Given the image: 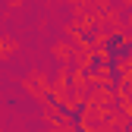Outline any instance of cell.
I'll list each match as a JSON object with an SVG mask.
<instances>
[{"label":"cell","instance_id":"obj_7","mask_svg":"<svg viewBox=\"0 0 132 132\" xmlns=\"http://www.w3.org/2000/svg\"><path fill=\"white\" fill-rule=\"evenodd\" d=\"M82 76H79V66H69L66 69V76H63V85H66V91H76V82H79Z\"/></svg>","mask_w":132,"mask_h":132},{"label":"cell","instance_id":"obj_8","mask_svg":"<svg viewBox=\"0 0 132 132\" xmlns=\"http://www.w3.org/2000/svg\"><path fill=\"white\" fill-rule=\"evenodd\" d=\"M117 60H120V63H123V66H126V63H129V60H132V38H129V41H126V47H123V51H120V57H117Z\"/></svg>","mask_w":132,"mask_h":132},{"label":"cell","instance_id":"obj_2","mask_svg":"<svg viewBox=\"0 0 132 132\" xmlns=\"http://www.w3.org/2000/svg\"><path fill=\"white\" fill-rule=\"evenodd\" d=\"M126 35H123V31H110V35H104V41H101V51H104V57L107 60H117L120 57V51H123V47H126Z\"/></svg>","mask_w":132,"mask_h":132},{"label":"cell","instance_id":"obj_3","mask_svg":"<svg viewBox=\"0 0 132 132\" xmlns=\"http://www.w3.org/2000/svg\"><path fill=\"white\" fill-rule=\"evenodd\" d=\"M101 31H97V25H82V28H76V38H79V44H85V47H91V51H97L101 47Z\"/></svg>","mask_w":132,"mask_h":132},{"label":"cell","instance_id":"obj_1","mask_svg":"<svg viewBox=\"0 0 132 132\" xmlns=\"http://www.w3.org/2000/svg\"><path fill=\"white\" fill-rule=\"evenodd\" d=\"M104 72H107V57H104V51H101V47H97V51H88L85 63L79 66V76L85 79V82H97V79H104Z\"/></svg>","mask_w":132,"mask_h":132},{"label":"cell","instance_id":"obj_5","mask_svg":"<svg viewBox=\"0 0 132 132\" xmlns=\"http://www.w3.org/2000/svg\"><path fill=\"white\" fill-rule=\"evenodd\" d=\"M88 110H91V104H88V101H76V104H72V117H69V129H79V126H85V117H88Z\"/></svg>","mask_w":132,"mask_h":132},{"label":"cell","instance_id":"obj_6","mask_svg":"<svg viewBox=\"0 0 132 132\" xmlns=\"http://www.w3.org/2000/svg\"><path fill=\"white\" fill-rule=\"evenodd\" d=\"M41 97H44V104L51 107V110H57V107L63 104V97H60V94H57L54 88H41Z\"/></svg>","mask_w":132,"mask_h":132},{"label":"cell","instance_id":"obj_4","mask_svg":"<svg viewBox=\"0 0 132 132\" xmlns=\"http://www.w3.org/2000/svg\"><path fill=\"white\" fill-rule=\"evenodd\" d=\"M126 76H129V69H126L120 60H107V72H104V79H107V82H113V85H120V88H123Z\"/></svg>","mask_w":132,"mask_h":132},{"label":"cell","instance_id":"obj_9","mask_svg":"<svg viewBox=\"0 0 132 132\" xmlns=\"http://www.w3.org/2000/svg\"><path fill=\"white\" fill-rule=\"evenodd\" d=\"M69 132H91L88 126H79V129H69Z\"/></svg>","mask_w":132,"mask_h":132}]
</instances>
